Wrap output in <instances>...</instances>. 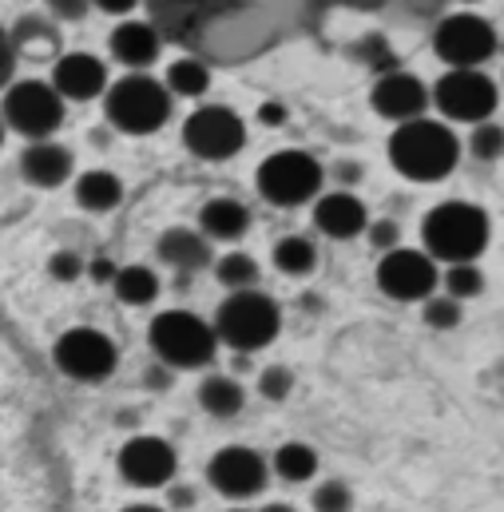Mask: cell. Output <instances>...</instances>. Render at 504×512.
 I'll list each match as a JSON object with an SVG mask.
<instances>
[{
  "instance_id": "obj_15",
  "label": "cell",
  "mask_w": 504,
  "mask_h": 512,
  "mask_svg": "<svg viewBox=\"0 0 504 512\" xmlns=\"http://www.w3.org/2000/svg\"><path fill=\"white\" fill-rule=\"evenodd\" d=\"M370 104H374L378 116L393 120V124H405V120H417L425 112L429 92H425V84L413 72L393 68V72H381L378 76V84L370 92Z\"/></svg>"
},
{
  "instance_id": "obj_27",
  "label": "cell",
  "mask_w": 504,
  "mask_h": 512,
  "mask_svg": "<svg viewBox=\"0 0 504 512\" xmlns=\"http://www.w3.org/2000/svg\"><path fill=\"white\" fill-rule=\"evenodd\" d=\"M274 473H278L282 481L302 485V481H310V477L318 473V453H314L310 445H302V441H286V445L274 453Z\"/></svg>"
},
{
  "instance_id": "obj_41",
  "label": "cell",
  "mask_w": 504,
  "mask_h": 512,
  "mask_svg": "<svg viewBox=\"0 0 504 512\" xmlns=\"http://www.w3.org/2000/svg\"><path fill=\"white\" fill-rule=\"evenodd\" d=\"M92 4H96L100 12H112V16H127V12H131V8L139 4V0H92Z\"/></svg>"
},
{
  "instance_id": "obj_25",
  "label": "cell",
  "mask_w": 504,
  "mask_h": 512,
  "mask_svg": "<svg viewBox=\"0 0 504 512\" xmlns=\"http://www.w3.org/2000/svg\"><path fill=\"white\" fill-rule=\"evenodd\" d=\"M112 290L127 306H147L159 294V278H155L151 266H120L116 278H112Z\"/></svg>"
},
{
  "instance_id": "obj_40",
  "label": "cell",
  "mask_w": 504,
  "mask_h": 512,
  "mask_svg": "<svg viewBox=\"0 0 504 512\" xmlns=\"http://www.w3.org/2000/svg\"><path fill=\"white\" fill-rule=\"evenodd\" d=\"M258 120H262V124H270V128H278V124H286V108H282V104H262Z\"/></svg>"
},
{
  "instance_id": "obj_29",
  "label": "cell",
  "mask_w": 504,
  "mask_h": 512,
  "mask_svg": "<svg viewBox=\"0 0 504 512\" xmlns=\"http://www.w3.org/2000/svg\"><path fill=\"white\" fill-rule=\"evenodd\" d=\"M485 290V274L477 270V262H449L445 270V294L457 302H469Z\"/></svg>"
},
{
  "instance_id": "obj_11",
  "label": "cell",
  "mask_w": 504,
  "mask_h": 512,
  "mask_svg": "<svg viewBox=\"0 0 504 512\" xmlns=\"http://www.w3.org/2000/svg\"><path fill=\"white\" fill-rule=\"evenodd\" d=\"M183 143L191 155L207 159V163H219V159H231L243 151L247 143V124L239 112L223 108V104H207L199 112L187 116L183 124Z\"/></svg>"
},
{
  "instance_id": "obj_30",
  "label": "cell",
  "mask_w": 504,
  "mask_h": 512,
  "mask_svg": "<svg viewBox=\"0 0 504 512\" xmlns=\"http://www.w3.org/2000/svg\"><path fill=\"white\" fill-rule=\"evenodd\" d=\"M215 274H219V282L231 286V290H251L254 282H258V262H254L251 255H243V251H231V255L219 258Z\"/></svg>"
},
{
  "instance_id": "obj_17",
  "label": "cell",
  "mask_w": 504,
  "mask_h": 512,
  "mask_svg": "<svg viewBox=\"0 0 504 512\" xmlns=\"http://www.w3.org/2000/svg\"><path fill=\"white\" fill-rule=\"evenodd\" d=\"M314 227L330 239H358L366 227H370V215H366V203L350 191H330L314 203Z\"/></svg>"
},
{
  "instance_id": "obj_33",
  "label": "cell",
  "mask_w": 504,
  "mask_h": 512,
  "mask_svg": "<svg viewBox=\"0 0 504 512\" xmlns=\"http://www.w3.org/2000/svg\"><path fill=\"white\" fill-rule=\"evenodd\" d=\"M425 326H433V330H453V326H461V302L457 298H425Z\"/></svg>"
},
{
  "instance_id": "obj_23",
  "label": "cell",
  "mask_w": 504,
  "mask_h": 512,
  "mask_svg": "<svg viewBox=\"0 0 504 512\" xmlns=\"http://www.w3.org/2000/svg\"><path fill=\"white\" fill-rule=\"evenodd\" d=\"M120 199H124V183H120L112 171H84V175L76 179V203H80L84 211L104 215V211H116Z\"/></svg>"
},
{
  "instance_id": "obj_38",
  "label": "cell",
  "mask_w": 504,
  "mask_h": 512,
  "mask_svg": "<svg viewBox=\"0 0 504 512\" xmlns=\"http://www.w3.org/2000/svg\"><path fill=\"white\" fill-rule=\"evenodd\" d=\"M397 239H401V231H397V223H389V219L370 227V243H374L378 251H393V247H397Z\"/></svg>"
},
{
  "instance_id": "obj_16",
  "label": "cell",
  "mask_w": 504,
  "mask_h": 512,
  "mask_svg": "<svg viewBox=\"0 0 504 512\" xmlns=\"http://www.w3.org/2000/svg\"><path fill=\"white\" fill-rule=\"evenodd\" d=\"M52 88L64 96V100H96L104 88H108V68L104 60L88 56V52H68V56H56L52 64Z\"/></svg>"
},
{
  "instance_id": "obj_42",
  "label": "cell",
  "mask_w": 504,
  "mask_h": 512,
  "mask_svg": "<svg viewBox=\"0 0 504 512\" xmlns=\"http://www.w3.org/2000/svg\"><path fill=\"white\" fill-rule=\"evenodd\" d=\"M175 505H179V509H187V505H195V493H187V489H179V493H175Z\"/></svg>"
},
{
  "instance_id": "obj_34",
  "label": "cell",
  "mask_w": 504,
  "mask_h": 512,
  "mask_svg": "<svg viewBox=\"0 0 504 512\" xmlns=\"http://www.w3.org/2000/svg\"><path fill=\"white\" fill-rule=\"evenodd\" d=\"M290 389H294V374H290L286 366H266V370H262L258 393H262L266 401H282V397H290Z\"/></svg>"
},
{
  "instance_id": "obj_43",
  "label": "cell",
  "mask_w": 504,
  "mask_h": 512,
  "mask_svg": "<svg viewBox=\"0 0 504 512\" xmlns=\"http://www.w3.org/2000/svg\"><path fill=\"white\" fill-rule=\"evenodd\" d=\"M124 512H163V509H155V505H131V509Z\"/></svg>"
},
{
  "instance_id": "obj_14",
  "label": "cell",
  "mask_w": 504,
  "mask_h": 512,
  "mask_svg": "<svg viewBox=\"0 0 504 512\" xmlns=\"http://www.w3.org/2000/svg\"><path fill=\"white\" fill-rule=\"evenodd\" d=\"M207 481L223 493V497H235V501H247L254 493L266 489V461L243 449V445H231V449H219L207 465Z\"/></svg>"
},
{
  "instance_id": "obj_24",
  "label": "cell",
  "mask_w": 504,
  "mask_h": 512,
  "mask_svg": "<svg viewBox=\"0 0 504 512\" xmlns=\"http://www.w3.org/2000/svg\"><path fill=\"white\" fill-rule=\"evenodd\" d=\"M243 401H247V393H243V385L235 382V378L215 374V378H207V382L199 385V405L211 417H235L243 409Z\"/></svg>"
},
{
  "instance_id": "obj_3",
  "label": "cell",
  "mask_w": 504,
  "mask_h": 512,
  "mask_svg": "<svg viewBox=\"0 0 504 512\" xmlns=\"http://www.w3.org/2000/svg\"><path fill=\"white\" fill-rule=\"evenodd\" d=\"M278 326H282V314H278V302L262 290H231V298L219 306L215 314V334L223 346L239 350V354H254L262 346H270L278 338Z\"/></svg>"
},
{
  "instance_id": "obj_35",
  "label": "cell",
  "mask_w": 504,
  "mask_h": 512,
  "mask_svg": "<svg viewBox=\"0 0 504 512\" xmlns=\"http://www.w3.org/2000/svg\"><path fill=\"white\" fill-rule=\"evenodd\" d=\"M48 270H52V278H56V282H76V278H80L88 266L80 262V255H76V251H56V255H52V262H48Z\"/></svg>"
},
{
  "instance_id": "obj_36",
  "label": "cell",
  "mask_w": 504,
  "mask_h": 512,
  "mask_svg": "<svg viewBox=\"0 0 504 512\" xmlns=\"http://www.w3.org/2000/svg\"><path fill=\"white\" fill-rule=\"evenodd\" d=\"M44 4H48L52 20H84L92 8V0H44Z\"/></svg>"
},
{
  "instance_id": "obj_37",
  "label": "cell",
  "mask_w": 504,
  "mask_h": 512,
  "mask_svg": "<svg viewBox=\"0 0 504 512\" xmlns=\"http://www.w3.org/2000/svg\"><path fill=\"white\" fill-rule=\"evenodd\" d=\"M12 72H16V48H12L8 28H0V88L12 80Z\"/></svg>"
},
{
  "instance_id": "obj_45",
  "label": "cell",
  "mask_w": 504,
  "mask_h": 512,
  "mask_svg": "<svg viewBox=\"0 0 504 512\" xmlns=\"http://www.w3.org/2000/svg\"><path fill=\"white\" fill-rule=\"evenodd\" d=\"M461 4H477V0H461Z\"/></svg>"
},
{
  "instance_id": "obj_1",
  "label": "cell",
  "mask_w": 504,
  "mask_h": 512,
  "mask_svg": "<svg viewBox=\"0 0 504 512\" xmlns=\"http://www.w3.org/2000/svg\"><path fill=\"white\" fill-rule=\"evenodd\" d=\"M461 159V139L453 135L449 124L441 120H405L389 135V163L397 167V175L413 179V183H437L445 179Z\"/></svg>"
},
{
  "instance_id": "obj_39",
  "label": "cell",
  "mask_w": 504,
  "mask_h": 512,
  "mask_svg": "<svg viewBox=\"0 0 504 512\" xmlns=\"http://www.w3.org/2000/svg\"><path fill=\"white\" fill-rule=\"evenodd\" d=\"M116 270H120V266H116L112 258H96V262H88V274H92L96 282H112V278H116Z\"/></svg>"
},
{
  "instance_id": "obj_13",
  "label": "cell",
  "mask_w": 504,
  "mask_h": 512,
  "mask_svg": "<svg viewBox=\"0 0 504 512\" xmlns=\"http://www.w3.org/2000/svg\"><path fill=\"white\" fill-rule=\"evenodd\" d=\"M179 469L175 449L163 437H131L120 449V477L135 489H163Z\"/></svg>"
},
{
  "instance_id": "obj_7",
  "label": "cell",
  "mask_w": 504,
  "mask_h": 512,
  "mask_svg": "<svg viewBox=\"0 0 504 512\" xmlns=\"http://www.w3.org/2000/svg\"><path fill=\"white\" fill-rule=\"evenodd\" d=\"M433 104L453 124H481L493 120L501 92L481 68H449L433 88Z\"/></svg>"
},
{
  "instance_id": "obj_47",
  "label": "cell",
  "mask_w": 504,
  "mask_h": 512,
  "mask_svg": "<svg viewBox=\"0 0 504 512\" xmlns=\"http://www.w3.org/2000/svg\"><path fill=\"white\" fill-rule=\"evenodd\" d=\"M231 512H247V509H231Z\"/></svg>"
},
{
  "instance_id": "obj_10",
  "label": "cell",
  "mask_w": 504,
  "mask_h": 512,
  "mask_svg": "<svg viewBox=\"0 0 504 512\" xmlns=\"http://www.w3.org/2000/svg\"><path fill=\"white\" fill-rule=\"evenodd\" d=\"M4 124L24 139H48L64 124V96L44 80H20L4 92Z\"/></svg>"
},
{
  "instance_id": "obj_22",
  "label": "cell",
  "mask_w": 504,
  "mask_h": 512,
  "mask_svg": "<svg viewBox=\"0 0 504 512\" xmlns=\"http://www.w3.org/2000/svg\"><path fill=\"white\" fill-rule=\"evenodd\" d=\"M8 36H12L16 56L52 60V56L60 52V32H56V24H52V20H44V16H24Z\"/></svg>"
},
{
  "instance_id": "obj_32",
  "label": "cell",
  "mask_w": 504,
  "mask_h": 512,
  "mask_svg": "<svg viewBox=\"0 0 504 512\" xmlns=\"http://www.w3.org/2000/svg\"><path fill=\"white\" fill-rule=\"evenodd\" d=\"M354 509V493L346 481H322L314 489V512H350Z\"/></svg>"
},
{
  "instance_id": "obj_20",
  "label": "cell",
  "mask_w": 504,
  "mask_h": 512,
  "mask_svg": "<svg viewBox=\"0 0 504 512\" xmlns=\"http://www.w3.org/2000/svg\"><path fill=\"white\" fill-rule=\"evenodd\" d=\"M155 251H159V258H163L167 266H175V270H199V266L211 262V243H207V235H203V231H191V227H171V231H163L159 243H155Z\"/></svg>"
},
{
  "instance_id": "obj_4",
  "label": "cell",
  "mask_w": 504,
  "mask_h": 512,
  "mask_svg": "<svg viewBox=\"0 0 504 512\" xmlns=\"http://www.w3.org/2000/svg\"><path fill=\"white\" fill-rule=\"evenodd\" d=\"M147 342L155 350V358H163L175 370H199L215 358L219 350V334L215 326H207L203 318L187 314V310H163L151 326H147Z\"/></svg>"
},
{
  "instance_id": "obj_18",
  "label": "cell",
  "mask_w": 504,
  "mask_h": 512,
  "mask_svg": "<svg viewBox=\"0 0 504 512\" xmlns=\"http://www.w3.org/2000/svg\"><path fill=\"white\" fill-rule=\"evenodd\" d=\"M20 175L32 183V187H60L68 175H72V151L60 147V143H48V139H32L20 155Z\"/></svg>"
},
{
  "instance_id": "obj_9",
  "label": "cell",
  "mask_w": 504,
  "mask_h": 512,
  "mask_svg": "<svg viewBox=\"0 0 504 512\" xmlns=\"http://www.w3.org/2000/svg\"><path fill=\"white\" fill-rule=\"evenodd\" d=\"M52 362L60 374H68L72 382H108L116 374V342L92 326H76L68 334L56 338L52 346Z\"/></svg>"
},
{
  "instance_id": "obj_21",
  "label": "cell",
  "mask_w": 504,
  "mask_h": 512,
  "mask_svg": "<svg viewBox=\"0 0 504 512\" xmlns=\"http://www.w3.org/2000/svg\"><path fill=\"white\" fill-rule=\"evenodd\" d=\"M199 227H203L207 239L235 243V239L247 235V227H251V211H247L239 199L219 195V199H207V203H203V211H199Z\"/></svg>"
},
{
  "instance_id": "obj_12",
  "label": "cell",
  "mask_w": 504,
  "mask_h": 512,
  "mask_svg": "<svg viewBox=\"0 0 504 512\" xmlns=\"http://www.w3.org/2000/svg\"><path fill=\"white\" fill-rule=\"evenodd\" d=\"M437 282H441L437 258L429 251L393 247L378 262V286L381 294H389L393 302H425L437 290Z\"/></svg>"
},
{
  "instance_id": "obj_6",
  "label": "cell",
  "mask_w": 504,
  "mask_h": 512,
  "mask_svg": "<svg viewBox=\"0 0 504 512\" xmlns=\"http://www.w3.org/2000/svg\"><path fill=\"white\" fill-rule=\"evenodd\" d=\"M322 163L306 151H274L258 167V195L274 207H302L322 191Z\"/></svg>"
},
{
  "instance_id": "obj_28",
  "label": "cell",
  "mask_w": 504,
  "mask_h": 512,
  "mask_svg": "<svg viewBox=\"0 0 504 512\" xmlns=\"http://www.w3.org/2000/svg\"><path fill=\"white\" fill-rule=\"evenodd\" d=\"M274 266H278L282 274H290V278H302V274H310V270L318 266V251H314L310 239L286 235V239L274 243Z\"/></svg>"
},
{
  "instance_id": "obj_46",
  "label": "cell",
  "mask_w": 504,
  "mask_h": 512,
  "mask_svg": "<svg viewBox=\"0 0 504 512\" xmlns=\"http://www.w3.org/2000/svg\"><path fill=\"white\" fill-rule=\"evenodd\" d=\"M0 139H4V124H0Z\"/></svg>"
},
{
  "instance_id": "obj_5",
  "label": "cell",
  "mask_w": 504,
  "mask_h": 512,
  "mask_svg": "<svg viewBox=\"0 0 504 512\" xmlns=\"http://www.w3.org/2000/svg\"><path fill=\"white\" fill-rule=\"evenodd\" d=\"M104 112H108V124L124 135H151L171 120V92L167 84L135 72L108 88Z\"/></svg>"
},
{
  "instance_id": "obj_19",
  "label": "cell",
  "mask_w": 504,
  "mask_h": 512,
  "mask_svg": "<svg viewBox=\"0 0 504 512\" xmlns=\"http://www.w3.org/2000/svg\"><path fill=\"white\" fill-rule=\"evenodd\" d=\"M108 48H112V56H116L124 68H135V72L159 60V36H155V28L143 24V20H124V24H116Z\"/></svg>"
},
{
  "instance_id": "obj_8",
  "label": "cell",
  "mask_w": 504,
  "mask_h": 512,
  "mask_svg": "<svg viewBox=\"0 0 504 512\" xmlns=\"http://www.w3.org/2000/svg\"><path fill=\"white\" fill-rule=\"evenodd\" d=\"M433 52L449 68H481L497 52V28L477 12H453L437 24Z\"/></svg>"
},
{
  "instance_id": "obj_31",
  "label": "cell",
  "mask_w": 504,
  "mask_h": 512,
  "mask_svg": "<svg viewBox=\"0 0 504 512\" xmlns=\"http://www.w3.org/2000/svg\"><path fill=\"white\" fill-rule=\"evenodd\" d=\"M469 151H473V159H481V163H497V159L504 155V128L501 124H493V120L473 124Z\"/></svg>"
},
{
  "instance_id": "obj_2",
  "label": "cell",
  "mask_w": 504,
  "mask_h": 512,
  "mask_svg": "<svg viewBox=\"0 0 504 512\" xmlns=\"http://www.w3.org/2000/svg\"><path fill=\"white\" fill-rule=\"evenodd\" d=\"M421 243L437 262H477L489 247V215L477 203H437L421 223Z\"/></svg>"
},
{
  "instance_id": "obj_44",
  "label": "cell",
  "mask_w": 504,
  "mask_h": 512,
  "mask_svg": "<svg viewBox=\"0 0 504 512\" xmlns=\"http://www.w3.org/2000/svg\"><path fill=\"white\" fill-rule=\"evenodd\" d=\"M262 512H294V509H290V505H266Z\"/></svg>"
},
{
  "instance_id": "obj_26",
  "label": "cell",
  "mask_w": 504,
  "mask_h": 512,
  "mask_svg": "<svg viewBox=\"0 0 504 512\" xmlns=\"http://www.w3.org/2000/svg\"><path fill=\"white\" fill-rule=\"evenodd\" d=\"M167 92L171 96H187V100H199L207 88H211V72H207V64L203 60H195V56H183V60H175L171 68H167Z\"/></svg>"
}]
</instances>
